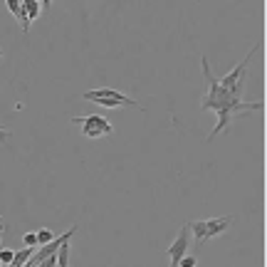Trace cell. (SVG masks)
Returning a JSON list of instances; mask_svg holds the SVG:
<instances>
[{
	"label": "cell",
	"instance_id": "obj_12",
	"mask_svg": "<svg viewBox=\"0 0 267 267\" xmlns=\"http://www.w3.org/2000/svg\"><path fill=\"white\" fill-rule=\"evenodd\" d=\"M69 242H64L62 248L57 250V267H69Z\"/></svg>",
	"mask_w": 267,
	"mask_h": 267
},
{
	"label": "cell",
	"instance_id": "obj_2",
	"mask_svg": "<svg viewBox=\"0 0 267 267\" xmlns=\"http://www.w3.org/2000/svg\"><path fill=\"white\" fill-rule=\"evenodd\" d=\"M82 99L87 102H94L104 109H119V107H134V109L143 111V107H139V102L129 99L126 94L116 92V89H109V87H102V89H89V92H82Z\"/></svg>",
	"mask_w": 267,
	"mask_h": 267
},
{
	"label": "cell",
	"instance_id": "obj_20",
	"mask_svg": "<svg viewBox=\"0 0 267 267\" xmlns=\"http://www.w3.org/2000/svg\"><path fill=\"white\" fill-rule=\"evenodd\" d=\"M0 267H3V265H0Z\"/></svg>",
	"mask_w": 267,
	"mask_h": 267
},
{
	"label": "cell",
	"instance_id": "obj_10",
	"mask_svg": "<svg viewBox=\"0 0 267 267\" xmlns=\"http://www.w3.org/2000/svg\"><path fill=\"white\" fill-rule=\"evenodd\" d=\"M35 250H37V248H22V250H15V257H13L10 267H22V265H28V260H30L32 255H35Z\"/></svg>",
	"mask_w": 267,
	"mask_h": 267
},
{
	"label": "cell",
	"instance_id": "obj_6",
	"mask_svg": "<svg viewBox=\"0 0 267 267\" xmlns=\"http://www.w3.org/2000/svg\"><path fill=\"white\" fill-rule=\"evenodd\" d=\"M188 240H190V230L183 225V230L178 233V237L171 242V248H168V257H171V267H178L181 262V257L188 252Z\"/></svg>",
	"mask_w": 267,
	"mask_h": 267
},
{
	"label": "cell",
	"instance_id": "obj_9",
	"mask_svg": "<svg viewBox=\"0 0 267 267\" xmlns=\"http://www.w3.org/2000/svg\"><path fill=\"white\" fill-rule=\"evenodd\" d=\"M186 228L196 235V242H198V248H201L205 242V220H190V223H186Z\"/></svg>",
	"mask_w": 267,
	"mask_h": 267
},
{
	"label": "cell",
	"instance_id": "obj_13",
	"mask_svg": "<svg viewBox=\"0 0 267 267\" xmlns=\"http://www.w3.org/2000/svg\"><path fill=\"white\" fill-rule=\"evenodd\" d=\"M55 240V233L50 230V228H40L37 230V245L42 248V245H47V242H52Z\"/></svg>",
	"mask_w": 267,
	"mask_h": 267
},
{
	"label": "cell",
	"instance_id": "obj_19",
	"mask_svg": "<svg viewBox=\"0 0 267 267\" xmlns=\"http://www.w3.org/2000/svg\"><path fill=\"white\" fill-rule=\"evenodd\" d=\"M0 237H3V225H0Z\"/></svg>",
	"mask_w": 267,
	"mask_h": 267
},
{
	"label": "cell",
	"instance_id": "obj_16",
	"mask_svg": "<svg viewBox=\"0 0 267 267\" xmlns=\"http://www.w3.org/2000/svg\"><path fill=\"white\" fill-rule=\"evenodd\" d=\"M22 242H25V248H37V233H28V235H22Z\"/></svg>",
	"mask_w": 267,
	"mask_h": 267
},
{
	"label": "cell",
	"instance_id": "obj_1",
	"mask_svg": "<svg viewBox=\"0 0 267 267\" xmlns=\"http://www.w3.org/2000/svg\"><path fill=\"white\" fill-rule=\"evenodd\" d=\"M201 64H203V77H205V82H208V92H205L203 102H201V111H215V114H218V124L208 134V141H213L220 131H225V129L230 126V122L235 119L237 114H242V111H260L262 104H260V102H257V104L242 102L245 79H240L233 89H223L218 77L210 72L208 57H201Z\"/></svg>",
	"mask_w": 267,
	"mask_h": 267
},
{
	"label": "cell",
	"instance_id": "obj_17",
	"mask_svg": "<svg viewBox=\"0 0 267 267\" xmlns=\"http://www.w3.org/2000/svg\"><path fill=\"white\" fill-rule=\"evenodd\" d=\"M37 267H57V255H52V257H47V260H42Z\"/></svg>",
	"mask_w": 267,
	"mask_h": 267
},
{
	"label": "cell",
	"instance_id": "obj_15",
	"mask_svg": "<svg viewBox=\"0 0 267 267\" xmlns=\"http://www.w3.org/2000/svg\"><path fill=\"white\" fill-rule=\"evenodd\" d=\"M196 265H198V257H196V255H188V252H186V255L181 257V262H178V267H196Z\"/></svg>",
	"mask_w": 267,
	"mask_h": 267
},
{
	"label": "cell",
	"instance_id": "obj_18",
	"mask_svg": "<svg viewBox=\"0 0 267 267\" xmlns=\"http://www.w3.org/2000/svg\"><path fill=\"white\" fill-rule=\"evenodd\" d=\"M8 136H10V134H8L5 129H0V143H5V141H8Z\"/></svg>",
	"mask_w": 267,
	"mask_h": 267
},
{
	"label": "cell",
	"instance_id": "obj_14",
	"mask_svg": "<svg viewBox=\"0 0 267 267\" xmlns=\"http://www.w3.org/2000/svg\"><path fill=\"white\" fill-rule=\"evenodd\" d=\"M13 257H15V250H5V248H0V265H8V267H10Z\"/></svg>",
	"mask_w": 267,
	"mask_h": 267
},
{
	"label": "cell",
	"instance_id": "obj_5",
	"mask_svg": "<svg viewBox=\"0 0 267 267\" xmlns=\"http://www.w3.org/2000/svg\"><path fill=\"white\" fill-rule=\"evenodd\" d=\"M255 52H257V47H252L250 52L245 55V60H242V62L237 64V67H233V69H230V72H228L223 79H218L223 89H233L240 79H248V72H245V69H248V64H250V60H252V55H255Z\"/></svg>",
	"mask_w": 267,
	"mask_h": 267
},
{
	"label": "cell",
	"instance_id": "obj_3",
	"mask_svg": "<svg viewBox=\"0 0 267 267\" xmlns=\"http://www.w3.org/2000/svg\"><path fill=\"white\" fill-rule=\"evenodd\" d=\"M72 124H77L87 139H99V136H111V134H114V126H111L104 116H99V114L75 116V119H72Z\"/></svg>",
	"mask_w": 267,
	"mask_h": 267
},
{
	"label": "cell",
	"instance_id": "obj_4",
	"mask_svg": "<svg viewBox=\"0 0 267 267\" xmlns=\"http://www.w3.org/2000/svg\"><path fill=\"white\" fill-rule=\"evenodd\" d=\"M77 230H79L77 225H72V228H69L64 235L55 237V240H52V242H47V245H42V250H35V255H32L30 260H28V267H37L40 262H42V260H47V257H52V255H57V250L62 248L64 242H69V237L75 235Z\"/></svg>",
	"mask_w": 267,
	"mask_h": 267
},
{
	"label": "cell",
	"instance_id": "obj_11",
	"mask_svg": "<svg viewBox=\"0 0 267 267\" xmlns=\"http://www.w3.org/2000/svg\"><path fill=\"white\" fill-rule=\"evenodd\" d=\"M22 8H25V13H28V20H35V17H40V8H42V3H37V0H22Z\"/></svg>",
	"mask_w": 267,
	"mask_h": 267
},
{
	"label": "cell",
	"instance_id": "obj_7",
	"mask_svg": "<svg viewBox=\"0 0 267 267\" xmlns=\"http://www.w3.org/2000/svg\"><path fill=\"white\" fill-rule=\"evenodd\" d=\"M233 223V215H223V218H213V220H205V240L215 235H223Z\"/></svg>",
	"mask_w": 267,
	"mask_h": 267
},
{
	"label": "cell",
	"instance_id": "obj_8",
	"mask_svg": "<svg viewBox=\"0 0 267 267\" xmlns=\"http://www.w3.org/2000/svg\"><path fill=\"white\" fill-rule=\"evenodd\" d=\"M8 8H10V13L20 20V25H22V32H30V20H28V13H25V8H22V3H17V0H8Z\"/></svg>",
	"mask_w": 267,
	"mask_h": 267
}]
</instances>
